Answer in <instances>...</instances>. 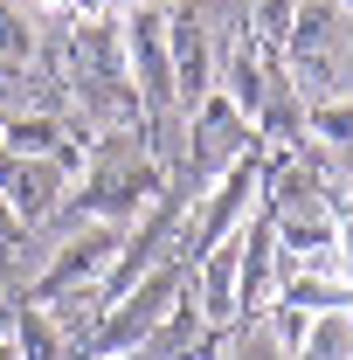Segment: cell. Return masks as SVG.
I'll return each instance as SVG.
<instances>
[{"mask_svg": "<svg viewBox=\"0 0 353 360\" xmlns=\"http://www.w3.org/2000/svg\"><path fill=\"white\" fill-rule=\"evenodd\" d=\"M49 118H14V125H7V146H14V153H49Z\"/></svg>", "mask_w": 353, "mask_h": 360, "instance_id": "4", "label": "cell"}, {"mask_svg": "<svg viewBox=\"0 0 353 360\" xmlns=\"http://www.w3.org/2000/svg\"><path fill=\"white\" fill-rule=\"evenodd\" d=\"M49 187H56V180H49L42 167L14 174V215H42V208H49Z\"/></svg>", "mask_w": 353, "mask_h": 360, "instance_id": "2", "label": "cell"}, {"mask_svg": "<svg viewBox=\"0 0 353 360\" xmlns=\"http://www.w3.org/2000/svg\"><path fill=\"white\" fill-rule=\"evenodd\" d=\"M305 360H347V347H353V326H347V312H333V319H319V326H305Z\"/></svg>", "mask_w": 353, "mask_h": 360, "instance_id": "1", "label": "cell"}, {"mask_svg": "<svg viewBox=\"0 0 353 360\" xmlns=\"http://www.w3.org/2000/svg\"><path fill=\"white\" fill-rule=\"evenodd\" d=\"M0 360H21V347H14V340H0Z\"/></svg>", "mask_w": 353, "mask_h": 360, "instance_id": "5", "label": "cell"}, {"mask_svg": "<svg viewBox=\"0 0 353 360\" xmlns=\"http://www.w3.org/2000/svg\"><path fill=\"white\" fill-rule=\"evenodd\" d=\"M229 291H236V257H215V270H208V319H229Z\"/></svg>", "mask_w": 353, "mask_h": 360, "instance_id": "3", "label": "cell"}, {"mask_svg": "<svg viewBox=\"0 0 353 360\" xmlns=\"http://www.w3.org/2000/svg\"><path fill=\"white\" fill-rule=\"evenodd\" d=\"M35 7H77V0H35Z\"/></svg>", "mask_w": 353, "mask_h": 360, "instance_id": "6", "label": "cell"}]
</instances>
